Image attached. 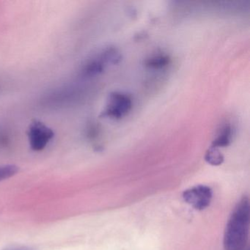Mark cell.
<instances>
[{
	"instance_id": "obj_1",
	"label": "cell",
	"mask_w": 250,
	"mask_h": 250,
	"mask_svg": "<svg viewBox=\"0 0 250 250\" xmlns=\"http://www.w3.org/2000/svg\"><path fill=\"white\" fill-rule=\"evenodd\" d=\"M250 207L247 197H243L229 215L224 232L225 250H245L250 234Z\"/></svg>"
},
{
	"instance_id": "obj_2",
	"label": "cell",
	"mask_w": 250,
	"mask_h": 250,
	"mask_svg": "<svg viewBox=\"0 0 250 250\" xmlns=\"http://www.w3.org/2000/svg\"><path fill=\"white\" fill-rule=\"evenodd\" d=\"M85 94L84 87L79 85H67L60 87L46 95L43 104L48 107L62 108L72 106L83 99Z\"/></svg>"
},
{
	"instance_id": "obj_3",
	"label": "cell",
	"mask_w": 250,
	"mask_h": 250,
	"mask_svg": "<svg viewBox=\"0 0 250 250\" xmlns=\"http://www.w3.org/2000/svg\"><path fill=\"white\" fill-rule=\"evenodd\" d=\"M27 139L30 148L33 151L44 150L55 136V131L49 125L39 120H33L27 131Z\"/></svg>"
},
{
	"instance_id": "obj_4",
	"label": "cell",
	"mask_w": 250,
	"mask_h": 250,
	"mask_svg": "<svg viewBox=\"0 0 250 250\" xmlns=\"http://www.w3.org/2000/svg\"><path fill=\"white\" fill-rule=\"evenodd\" d=\"M183 199L196 210L207 208L213 198V190L206 185H197L187 188L183 192Z\"/></svg>"
},
{
	"instance_id": "obj_5",
	"label": "cell",
	"mask_w": 250,
	"mask_h": 250,
	"mask_svg": "<svg viewBox=\"0 0 250 250\" xmlns=\"http://www.w3.org/2000/svg\"><path fill=\"white\" fill-rule=\"evenodd\" d=\"M132 107V100L128 95L114 93L109 96L103 115L114 119H120L127 115Z\"/></svg>"
},
{
	"instance_id": "obj_6",
	"label": "cell",
	"mask_w": 250,
	"mask_h": 250,
	"mask_svg": "<svg viewBox=\"0 0 250 250\" xmlns=\"http://www.w3.org/2000/svg\"><path fill=\"white\" fill-rule=\"evenodd\" d=\"M232 127L229 124H225L221 128L219 134L216 136V139L213 140V147H227L230 144L232 139Z\"/></svg>"
},
{
	"instance_id": "obj_7",
	"label": "cell",
	"mask_w": 250,
	"mask_h": 250,
	"mask_svg": "<svg viewBox=\"0 0 250 250\" xmlns=\"http://www.w3.org/2000/svg\"><path fill=\"white\" fill-rule=\"evenodd\" d=\"M169 58L165 54H156L147 58L146 61V66L153 69H161L169 64Z\"/></svg>"
},
{
	"instance_id": "obj_8",
	"label": "cell",
	"mask_w": 250,
	"mask_h": 250,
	"mask_svg": "<svg viewBox=\"0 0 250 250\" xmlns=\"http://www.w3.org/2000/svg\"><path fill=\"white\" fill-rule=\"evenodd\" d=\"M205 159L208 163L213 166H218L222 164L224 161V157L222 153L216 147H212L209 149L206 153Z\"/></svg>"
},
{
	"instance_id": "obj_9",
	"label": "cell",
	"mask_w": 250,
	"mask_h": 250,
	"mask_svg": "<svg viewBox=\"0 0 250 250\" xmlns=\"http://www.w3.org/2000/svg\"><path fill=\"white\" fill-rule=\"evenodd\" d=\"M19 171V167L14 165H0V181L12 178L18 173Z\"/></svg>"
},
{
	"instance_id": "obj_10",
	"label": "cell",
	"mask_w": 250,
	"mask_h": 250,
	"mask_svg": "<svg viewBox=\"0 0 250 250\" xmlns=\"http://www.w3.org/2000/svg\"><path fill=\"white\" fill-rule=\"evenodd\" d=\"M9 134L6 131L0 130V146H8L10 142Z\"/></svg>"
},
{
	"instance_id": "obj_11",
	"label": "cell",
	"mask_w": 250,
	"mask_h": 250,
	"mask_svg": "<svg viewBox=\"0 0 250 250\" xmlns=\"http://www.w3.org/2000/svg\"><path fill=\"white\" fill-rule=\"evenodd\" d=\"M2 250H33L32 249L23 247H5Z\"/></svg>"
}]
</instances>
